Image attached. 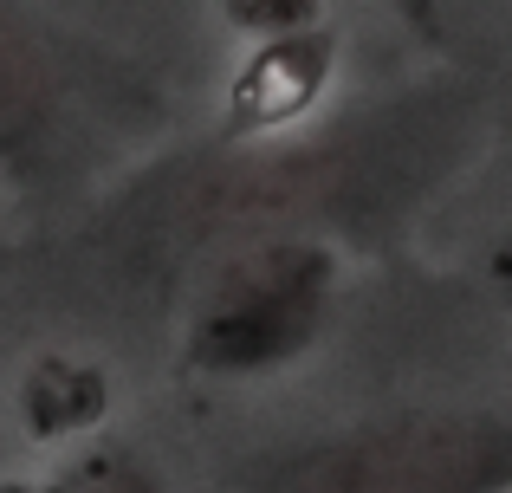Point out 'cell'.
I'll return each instance as SVG.
<instances>
[{"mask_svg": "<svg viewBox=\"0 0 512 493\" xmlns=\"http://www.w3.org/2000/svg\"><path fill=\"white\" fill-rule=\"evenodd\" d=\"M247 493H512V409H383L266 455Z\"/></svg>", "mask_w": 512, "mask_h": 493, "instance_id": "obj_1", "label": "cell"}, {"mask_svg": "<svg viewBox=\"0 0 512 493\" xmlns=\"http://www.w3.org/2000/svg\"><path fill=\"white\" fill-rule=\"evenodd\" d=\"M331 312V253L312 241H266L221 266L188 318V370L201 377H266L318 344Z\"/></svg>", "mask_w": 512, "mask_h": 493, "instance_id": "obj_2", "label": "cell"}, {"mask_svg": "<svg viewBox=\"0 0 512 493\" xmlns=\"http://www.w3.org/2000/svg\"><path fill=\"white\" fill-rule=\"evenodd\" d=\"M104 396H111V383H104L98 364H85V357H39L20 383V422L39 448H85V442H98V422L111 409Z\"/></svg>", "mask_w": 512, "mask_h": 493, "instance_id": "obj_3", "label": "cell"}, {"mask_svg": "<svg viewBox=\"0 0 512 493\" xmlns=\"http://www.w3.org/2000/svg\"><path fill=\"white\" fill-rule=\"evenodd\" d=\"M52 117H59V78L33 46V33H20L0 13V163H33L52 137Z\"/></svg>", "mask_w": 512, "mask_h": 493, "instance_id": "obj_4", "label": "cell"}, {"mask_svg": "<svg viewBox=\"0 0 512 493\" xmlns=\"http://www.w3.org/2000/svg\"><path fill=\"white\" fill-rule=\"evenodd\" d=\"M331 72V46L312 33H292V39H266L260 52H253V65L240 72V117H247L253 130H273V124H292V117L305 111V104L318 98V85H325Z\"/></svg>", "mask_w": 512, "mask_h": 493, "instance_id": "obj_5", "label": "cell"}, {"mask_svg": "<svg viewBox=\"0 0 512 493\" xmlns=\"http://www.w3.org/2000/svg\"><path fill=\"white\" fill-rule=\"evenodd\" d=\"M52 493H169V481L124 442H85L59 474H52Z\"/></svg>", "mask_w": 512, "mask_h": 493, "instance_id": "obj_6", "label": "cell"}, {"mask_svg": "<svg viewBox=\"0 0 512 493\" xmlns=\"http://www.w3.org/2000/svg\"><path fill=\"white\" fill-rule=\"evenodd\" d=\"M221 13L240 26L247 39H292L318 26V0H221Z\"/></svg>", "mask_w": 512, "mask_h": 493, "instance_id": "obj_7", "label": "cell"}, {"mask_svg": "<svg viewBox=\"0 0 512 493\" xmlns=\"http://www.w3.org/2000/svg\"><path fill=\"white\" fill-rule=\"evenodd\" d=\"M389 13H396L409 33H422V39H441V0H383Z\"/></svg>", "mask_w": 512, "mask_h": 493, "instance_id": "obj_8", "label": "cell"}, {"mask_svg": "<svg viewBox=\"0 0 512 493\" xmlns=\"http://www.w3.org/2000/svg\"><path fill=\"white\" fill-rule=\"evenodd\" d=\"M0 493H52V481L39 487V481H0Z\"/></svg>", "mask_w": 512, "mask_h": 493, "instance_id": "obj_9", "label": "cell"}]
</instances>
